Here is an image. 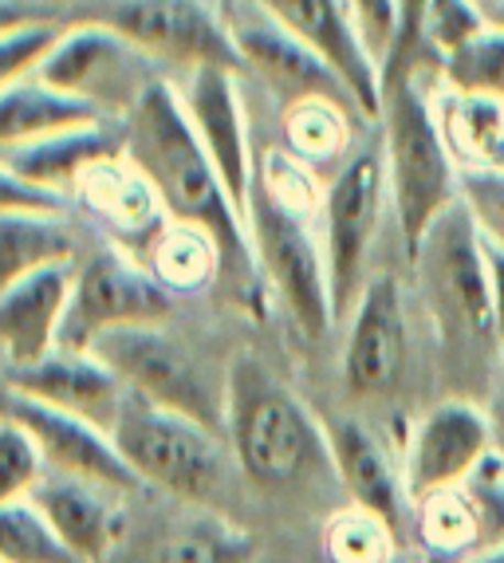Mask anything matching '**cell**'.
<instances>
[{"label":"cell","instance_id":"1","mask_svg":"<svg viewBox=\"0 0 504 563\" xmlns=\"http://www.w3.org/2000/svg\"><path fill=\"white\" fill-rule=\"evenodd\" d=\"M127 131V162L150 181L162 213L174 225L201 229L221 253V280L237 291V300H261L264 273L252 253L249 221L229 198L213 158L197 139L182 91L169 79L150 84L122 114Z\"/></svg>","mask_w":504,"mask_h":563},{"label":"cell","instance_id":"2","mask_svg":"<svg viewBox=\"0 0 504 563\" xmlns=\"http://www.w3.org/2000/svg\"><path fill=\"white\" fill-rule=\"evenodd\" d=\"M224 433L237 470L256 488H292L311 473H336L324 418L299 402L256 355H237L224 375Z\"/></svg>","mask_w":504,"mask_h":563},{"label":"cell","instance_id":"3","mask_svg":"<svg viewBox=\"0 0 504 563\" xmlns=\"http://www.w3.org/2000/svg\"><path fill=\"white\" fill-rule=\"evenodd\" d=\"M426 71H406L383 84V134L386 181H391V209L398 221L406 261L421 249L426 233L453 201H461L458 162L449 158V146L434 119L430 87H421Z\"/></svg>","mask_w":504,"mask_h":563},{"label":"cell","instance_id":"4","mask_svg":"<svg viewBox=\"0 0 504 563\" xmlns=\"http://www.w3.org/2000/svg\"><path fill=\"white\" fill-rule=\"evenodd\" d=\"M410 264L418 273L421 303L430 311L441 347L458 363H469L485 351L501 355L504 347L493 323V300H489L485 229L465 198L453 201L434 221Z\"/></svg>","mask_w":504,"mask_h":563},{"label":"cell","instance_id":"5","mask_svg":"<svg viewBox=\"0 0 504 563\" xmlns=\"http://www.w3.org/2000/svg\"><path fill=\"white\" fill-rule=\"evenodd\" d=\"M111 438L146 488H162L169 497L194 505H206L224 493V453L217 445V430L186 413L154 406L127 390Z\"/></svg>","mask_w":504,"mask_h":563},{"label":"cell","instance_id":"6","mask_svg":"<svg viewBox=\"0 0 504 563\" xmlns=\"http://www.w3.org/2000/svg\"><path fill=\"white\" fill-rule=\"evenodd\" d=\"M391 206V181H386L383 134L366 146H359L336 178L324 189V256L327 280H331V308L336 323H343L355 311L359 296L366 288V261H371L374 236L383 225V209Z\"/></svg>","mask_w":504,"mask_h":563},{"label":"cell","instance_id":"7","mask_svg":"<svg viewBox=\"0 0 504 563\" xmlns=\"http://www.w3.org/2000/svg\"><path fill=\"white\" fill-rule=\"evenodd\" d=\"M249 236L252 253L261 264L264 284H269L281 303L288 308L292 323L308 339H324L336 323L331 308V280H327V256L324 241H316L308 225V213L281 206L252 181L249 198Z\"/></svg>","mask_w":504,"mask_h":563},{"label":"cell","instance_id":"8","mask_svg":"<svg viewBox=\"0 0 504 563\" xmlns=\"http://www.w3.org/2000/svg\"><path fill=\"white\" fill-rule=\"evenodd\" d=\"M91 355L103 358L131 395L186 413L209 430L224 426V390L217 395L197 358L169 331H162V323H131L107 331L91 343Z\"/></svg>","mask_w":504,"mask_h":563},{"label":"cell","instance_id":"9","mask_svg":"<svg viewBox=\"0 0 504 563\" xmlns=\"http://www.w3.org/2000/svg\"><path fill=\"white\" fill-rule=\"evenodd\" d=\"M162 67H166L162 59L142 52L134 40L114 32L111 24L75 16L67 29H59L36 76L59 91L103 107L111 119H122L150 84L166 79Z\"/></svg>","mask_w":504,"mask_h":563},{"label":"cell","instance_id":"10","mask_svg":"<svg viewBox=\"0 0 504 563\" xmlns=\"http://www.w3.org/2000/svg\"><path fill=\"white\" fill-rule=\"evenodd\" d=\"M174 311V291L158 276L122 256L119 249H99L75 264L67 296L59 347L91 351L99 335L131 323H162Z\"/></svg>","mask_w":504,"mask_h":563},{"label":"cell","instance_id":"11","mask_svg":"<svg viewBox=\"0 0 504 563\" xmlns=\"http://www.w3.org/2000/svg\"><path fill=\"white\" fill-rule=\"evenodd\" d=\"M79 20H99L162 64L244 71L233 32L206 0H87Z\"/></svg>","mask_w":504,"mask_h":563},{"label":"cell","instance_id":"12","mask_svg":"<svg viewBox=\"0 0 504 563\" xmlns=\"http://www.w3.org/2000/svg\"><path fill=\"white\" fill-rule=\"evenodd\" d=\"M410 363V323L398 276L379 273L366 280L355 311L347 316L343 386L359 402L391 398Z\"/></svg>","mask_w":504,"mask_h":563},{"label":"cell","instance_id":"13","mask_svg":"<svg viewBox=\"0 0 504 563\" xmlns=\"http://www.w3.org/2000/svg\"><path fill=\"white\" fill-rule=\"evenodd\" d=\"M256 4L308 47L311 56H319L336 71L366 122H379V114H383V67L371 56L347 0H256Z\"/></svg>","mask_w":504,"mask_h":563},{"label":"cell","instance_id":"14","mask_svg":"<svg viewBox=\"0 0 504 563\" xmlns=\"http://www.w3.org/2000/svg\"><path fill=\"white\" fill-rule=\"evenodd\" d=\"M0 418H9L20 430H29V438L36 442L47 470L95 481V485H107V488H114V493L146 488L139 481V473L127 465V457L119 453L111 433H107L103 426L79 418V413L44 406V402H36V398H24L4 386V390H0Z\"/></svg>","mask_w":504,"mask_h":563},{"label":"cell","instance_id":"15","mask_svg":"<svg viewBox=\"0 0 504 563\" xmlns=\"http://www.w3.org/2000/svg\"><path fill=\"white\" fill-rule=\"evenodd\" d=\"M496 426L485 410L469 398H446L418 418L406 445V488L410 500L430 497L441 488H461L476 465L496 450Z\"/></svg>","mask_w":504,"mask_h":563},{"label":"cell","instance_id":"16","mask_svg":"<svg viewBox=\"0 0 504 563\" xmlns=\"http://www.w3.org/2000/svg\"><path fill=\"white\" fill-rule=\"evenodd\" d=\"M224 24L233 32V44L241 52L244 71H256L288 107L304 103V99H331V103H343L359 114L355 99L339 84L336 71L319 56H311L292 32H284L256 0H229Z\"/></svg>","mask_w":504,"mask_h":563},{"label":"cell","instance_id":"17","mask_svg":"<svg viewBox=\"0 0 504 563\" xmlns=\"http://www.w3.org/2000/svg\"><path fill=\"white\" fill-rule=\"evenodd\" d=\"M186 91L182 103L189 111L197 139L213 158L217 174H221L229 198L237 201L241 213H249L252 181H256V162H252L249 146V114L241 103V87H237V71L229 67H194L186 71Z\"/></svg>","mask_w":504,"mask_h":563},{"label":"cell","instance_id":"18","mask_svg":"<svg viewBox=\"0 0 504 563\" xmlns=\"http://www.w3.org/2000/svg\"><path fill=\"white\" fill-rule=\"evenodd\" d=\"M324 433L336 477L347 488L351 505L386 520L394 528V536L402 540V532L414 528V500L410 488H406V473L391 461L386 445L359 418H343V413L324 418Z\"/></svg>","mask_w":504,"mask_h":563},{"label":"cell","instance_id":"19","mask_svg":"<svg viewBox=\"0 0 504 563\" xmlns=\"http://www.w3.org/2000/svg\"><path fill=\"white\" fill-rule=\"evenodd\" d=\"M4 386L44 406L79 413L87 422L103 426L107 433H111L114 418L122 410V398H127V386L119 383V375L103 358H95L91 351L64 347H56L32 366H9Z\"/></svg>","mask_w":504,"mask_h":563},{"label":"cell","instance_id":"20","mask_svg":"<svg viewBox=\"0 0 504 563\" xmlns=\"http://www.w3.org/2000/svg\"><path fill=\"white\" fill-rule=\"evenodd\" d=\"M111 493L114 488L95 485V481L47 470L29 500L44 512L47 525L56 528V536L75 560L103 563L127 532V517L111 500Z\"/></svg>","mask_w":504,"mask_h":563},{"label":"cell","instance_id":"21","mask_svg":"<svg viewBox=\"0 0 504 563\" xmlns=\"http://www.w3.org/2000/svg\"><path fill=\"white\" fill-rule=\"evenodd\" d=\"M72 276L75 264H56L0 291V355L9 366H32L59 347Z\"/></svg>","mask_w":504,"mask_h":563},{"label":"cell","instance_id":"22","mask_svg":"<svg viewBox=\"0 0 504 563\" xmlns=\"http://www.w3.org/2000/svg\"><path fill=\"white\" fill-rule=\"evenodd\" d=\"M127 158V131H122V119L91 122V126H75V131L47 134L29 146H17V151H4L0 162L9 169H17L20 178H29L32 186H44L52 194H64V189H79V181L91 174V169L107 166V162Z\"/></svg>","mask_w":504,"mask_h":563},{"label":"cell","instance_id":"23","mask_svg":"<svg viewBox=\"0 0 504 563\" xmlns=\"http://www.w3.org/2000/svg\"><path fill=\"white\" fill-rule=\"evenodd\" d=\"M434 119L449 146V158L458 162L469 178H504V99L453 87H434Z\"/></svg>","mask_w":504,"mask_h":563},{"label":"cell","instance_id":"24","mask_svg":"<svg viewBox=\"0 0 504 563\" xmlns=\"http://www.w3.org/2000/svg\"><path fill=\"white\" fill-rule=\"evenodd\" d=\"M111 114L103 107L87 103L79 95H67L40 79L36 71L0 91V154L29 146L47 134L75 131V126H91V122H107Z\"/></svg>","mask_w":504,"mask_h":563},{"label":"cell","instance_id":"25","mask_svg":"<svg viewBox=\"0 0 504 563\" xmlns=\"http://www.w3.org/2000/svg\"><path fill=\"white\" fill-rule=\"evenodd\" d=\"M56 264H75V233L64 217L0 213V291Z\"/></svg>","mask_w":504,"mask_h":563},{"label":"cell","instance_id":"26","mask_svg":"<svg viewBox=\"0 0 504 563\" xmlns=\"http://www.w3.org/2000/svg\"><path fill=\"white\" fill-rule=\"evenodd\" d=\"M261 540L217 512H194L174 525L142 563H252Z\"/></svg>","mask_w":504,"mask_h":563},{"label":"cell","instance_id":"27","mask_svg":"<svg viewBox=\"0 0 504 563\" xmlns=\"http://www.w3.org/2000/svg\"><path fill=\"white\" fill-rule=\"evenodd\" d=\"M414 532L426 552L458 555V560L481 552L485 544V520L465 485L414 500Z\"/></svg>","mask_w":504,"mask_h":563},{"label":"cell","instance_id":"28","mask_svg":"<svg viewBox=\"0 0 504 563\" xmlns=\"http://www.w3.org/2000/svg\"><path fill=\"white\" fill-rule=\"evenodd\" d=\"M79 194H84V198L91 201V209H99L119 233H146V229H154V221H158V213H162L150 181L142 178L127 158L91 169V174L79 181Z\"/></svg>","mask_w":504,"mask_h":563},{"label":"cell","instance_id":"29","mask_svg":"<svg viewBox=\"0 0 504 563\" xmlns=\"http://www.w3.org/2000/svg\"><path fill=\"white\" fill-rule=\"evenodd\" d=\"M150 273L169 291H197L209 280H221V253L201 229L169 221L150 241Z\"/></svg>","mask_w":504,"mask_h":563},{"label":"cell","instance_id":"30","mask_svg":"<svg viewBox=\"0 0 504 563\" xmlns=\"http://www.w3.org/2000/svg\"><path fill=\"white\" fill-rule=\"evenodd\" d=\"M351 107L331 103V99H304L292 103L284 114V134H288V151L311 169L324 162H336L347 154L351 142ZM359 119V114H355Z\"/></svg>","mask_w":504,"mask_h":563},{"label":"cell","instance_id":"31","mask_svg":"<svg viewBox=\"0 0 504 563\" xmlns=\"http://www.w3.org/2000/svg\"><path fill=\"white\" fill-rule=\"evenodd\" d=\"M489 29L485 12L476 9V0H430L421 12V67L430 64L441 79V64L465 52L481 32Z\"/></svg>","mask_w":504,"mask_h":563},{"label":"cell","instance_id":"32","mask_svg":"<svg viewBox=\"0 0 504 563\" xmlns=\"http://www.w3.org/2000/svg\"><path fill=\"white\" fill-rule=\"evenodd\" d=\"M398 548L406 544L394 536V528L355 505L336 512L324 528V552L331 563H386Z\"/></svg>","mask_w":504,"mask_h":563},{"label":"cell","instance_id":"33","mask_svg":"<svg viewBox=\"0 0 504 563\" xmlns=\"http://www.w3.org/2000/svg\"><path fill=\"white\" fill-rule=\"evenodd\" d=\"M0 563H79L32 500L0 508Z\"/></svg>","mask_w":504,"mask_h":563},{"label":"cell","instance_id":"34","mask_svg":"<svg viewBox=\"0 0 504 563\" xmlns=\"http://www.w3.org/2000/svg\"><path fill=\"white\" fill-rule=\"evenodd\" d=\"M441 84L453 91L493 95L504 99V29L489 24L465 52L441 64Z\"/></svg>","mask_w":504,"mask_h":563},{"label":"cell","instance_id":"35","mask_svg":"<svg viewBox=\"0 0 504 563\" xmlns=\"http://www.w3.org/2000/svg\"><path fill=\"white\" fill-rule=\"evenodd\" d=\"M44 473L47 465L40 457L36 442L29 438V430L0 418V508L29 500Z\"/></svg>","mask_w":504,"mask_h":563},{"label":"cell","instance_id":"36","mask_svg":"<svg viewBox=\"0 0 504 563\" xmlns=\"http://www.w3.org/2000/svg\"><path fill=\"white\" fill-rule=\"evenodd\" d=\"M256 186L264 194L281 201V206L296 209V213H311L324 206V194L316 186V169L308 162H299L292 151H269L256 162Z\"/></svg>","mask_w":504,"mask_h":563},{"label":"cell","instance_id":"37","mask_svg":"<svg viewBox=\"0 0 504 563\" xmlns=\"http://www.w3.org/2000/svg\"><path fill=\"white\" fill-rule=\"evenodd\" d=\"M59 29H64V24L40 16V20H29V24H17V29H9L0 36V91L9 84H17V79L40 71L44 56L52 52V44H56Z\"/></svg>","mask_w":504,"mask_h":563},{"label":"cell","instance_id":"38","mask_svg":"<svg viewBox=\"0 0 504 563\" xmlns=\"http://www.w3.org/2000/svg\"><path fill=\"white\" fill-rule=\"evenodd\" d=\"M347 4L355 12V24L371 47V56L386 71L402 40V4L398 0H347Z\"/></svg>","mask_w":504,"mask_h":563},{"label":"cell","instance_id":"39","mask_svg":"<svg viewBox=\"0 0 504 563\" xmlns=\"http://www.w3.org/2000/svg\"><path fill=\"white\" fill-rule=\"evenodd\" d=\"M67 198L52 194L44 186H32L29 178H20L17 169L0 162V213H59L64 217Z\"/></svg>","mask_w":504,"mask_h":563},{"label":"cell","instance_id":"40","mask_svg":"<svg viewBox=\"0 0 504 563\" xmlns=\"http://www.w3.org/2000/svg\"><path fill=\"white\" fill-rule=\"evenodd\" d=\"M402 4V40H398V52H394L391 67L383 71V84L391 76H406V71H426L421 67V44H418V32H421V12L430 0H398Z\"/></svg>","mask_w":504,"mask_h":563},{"label":"cell","instance_id":"41","mask_svg":"<svg viewBox=\"0 0 504 563\" xmlns=\"http://www.w3.org/2000/svg\"><path fill=\"white\" fill-rule=\"evenodd\" d=\"M485 229V225H481ZM485 268H489V300H493V323L504 347V241L485 229Z\"/></svg>","mask_w":504,"mask_h":563},{"label":"cell","instance_id":"42","mask_svg":"<svg viewBox=\"0 0 504 563\" xmlns=\"http://www.w3.org/2000/svg\"><path fill=\"white\" fill-rule=\"evenodd\" d=\"M29 20H40V12L32 9L29 0H0V36L17 24H29Z\"/></svg>","mask_w":504,"mask_h":563},{"label":"cell","instance_id":"43","mask_svg":"<svg viewBox=\"0 0 504 563\" xmlns=\"http://www.w3.org/2000/svg\"><path fill=\"white\" fill-rule=\"evenodd\" d=\"M489 418H493L496 433L504 438V351L501 363H496V378H493V402H489Z\"/></svg>","mask_w":504,"mask_h":563},{"label":"cell","instance_id":"44","mask_svg":"<svg viewBox=\"0 0 504 563\" xmlns=\"http://www.w3.org/2000/svg\"><path fill=\"white\" fill-rule=\"evenodd\" d=\"M461 563H504V540L501 544H489V548H481V552L465 555Z\"/></svg>","mask_w":504,"mask_h":563},{"label":"cell","instance_id":"45","mask_svg":"<svg viewBox=\"0 0 504 563\" xmlns=\"http://www.w3.org/2000/svg\"><path fill=\"white\" fill-rule=\"evenodd\" d=\"M386 563H426V548H398Z\"/></svg>","mask_w":504,"mask_h":563},{"label":"cell","instance_id":"46","mask_svg":"<svg viewBox=\"0 0 504 563\" xmlns=\"http://www.w3.org/2000/svg\"><path fill=\"white\" fill-rule=\"evenodd\" d=\"M489 24H496V29H504V0H493V4H489Z\"/></svg>","mask_w":504,"mask_h":563},{"label":"cell","instance_id":"47","mask_svg":"<svg viewBox=\"0 0 504 563\" xmlns=\"http://www.w3.org/2000/svg\"><path fill=\"white\" fill-rule=\"evenodd\" d=\"M426 563H461L458 555H438V552H426Z\"/></svg>","mask_w":504,"mask_h":563},{"label":"cell","instance_id":"48","mask_svg":"<svg viewBox=\"0 0 504 563\" xmlns=\"http://www.w3.org/2000/svg\"><path fill=\"white\" fill-rule=\"evenodd\" d=\"M489 4H493V0H476V9H481V12H489ZM489 20V16H485Z\"/></svg>","mask_w":504,"mask_h":563}]
</instances>
